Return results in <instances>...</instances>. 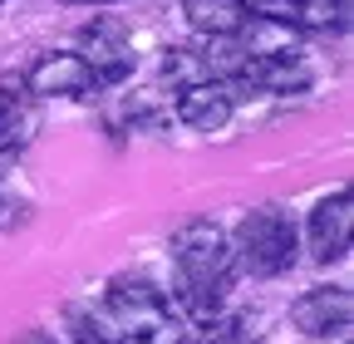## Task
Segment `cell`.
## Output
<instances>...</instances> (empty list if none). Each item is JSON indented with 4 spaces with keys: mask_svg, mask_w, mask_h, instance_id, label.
Listing matches in <instances>:
<instances>
[{
    "mask_svg": "<svg viewBox=\"0 0 354 344\" xmlns=\"http://www.w3.org/2000/svg\"><path fill=\"white\" fill-rule=\"evenodd\" d=\"M232 241L216 222L192 217L172 231V271H177V300L183 315L197 325H212L221 310V295L232 285Z\"/></svg>",
    "mask_w": 354,
    "mask_h": 344,
    "instance_id": "1",
    "label": "cell"
},
{
    "mask_svg": "<svg viewBox=\"0 0 354 344\" xmlns=\"http://www.w3.org/2000/svg\"><path fill=\"white\" fill-rule=\"evenodd\" d=\"M109 320L133 344H187V315L143 276H113L109 280Z\"/></svg>",
    "mask_w": 354,
    "mask_h": 344,
    "instance_id": "2",
    "label": "cell"
},
{
    "mask_svg": "<svg viewBox=\"0 0 354 344\" xmlns=\"http://www.w3.org/2000/svg\"><path fill=\"white\" fill-rule=\"evenodd\" d=\"M295 251H300V231H295V222L286 217V211H276V207H256V211H246V217L236 222L232 256H241V266L251 276H266V280L286 276L295 266Z\"/></svg>",
    "mask_w": 354,
    "mask_h": 344,
    "instance_id": "3",
    "label": "cell"
},
{
    "mask_svg": "<svg viewBox=\"0 0 354 344\" xmlns=\"http://www.w3.org/2000/svg\"><path fill=\"white\" fill-rule=\"evenodd\" d=\"M221 69L227 79H236L241 89H261V94H300L310 84V69L300 55L286 50H261V55H241V59H216L207 64V74Z\"/></svg>",
    "mask_w": 354,
    "mask_h": 344,
    "instance_id": "4",
    "label": "cell"
},
{
    "mask_svg": "<svg viewBox=\"0 0 354 344\" xmlns=\"http://www.w3.org/2000/svg\"><path fill=\"white\" fill-rule=\"evenodd\" d=\"M79 45H84V64L94 69L99 89L123 84V79L133 74V64H138V55H133V45H128V30H123L118 20H109V15L88 20V25L79 30Z\"/></svg>",
    "mask_w": 354,
    "mask_h": 344,
    "instance_id": "5",
    "label": "cell"
},
{
    "mask_svg": "<svg viewBox=\"0 0 354 344\" xmlns=\"http://www.w3.org/2000/svg\"><path fill=\"white\" fill-rule=\"evenodd\" d=\"M25 89L35 99H88V94L99 89V79H94V69L84 64V55L50 50V55H39L25 69Z\"/></svg>",
    "mask_w": 354,
    "mask_h": 344,
    "instance_id": "6",
    "label": "cell"
},
{
    "mask_svg": "<svg viewBox=\"0 0 354 344\" xmlns=\"http://www.w3.org/2000/svg\"><path fill=\"white\" fill-rule=\"evenodd\" d=\"M349 315H354V300L344 285H315L305 290L295 305H290V325L310 339H330V334H344L349 329Z\"/></svg>",
    "mask_w": 354,
    "mask_h": 344,
    "instance_id": "7",
    "label": "cell"
},
{
    "mask_svg": "<svg viewBox=\"0 0 354 344\" xmlns=\"http://www.w3.org/2000/svg\"><path fill=\"white\" fill-rule=\"evenodd\" d=\"M349 227H354L349 187H335L330 197L315 202V211H310V256H315L320 266L344 261L349 256Z\"/></svg>",
    "mask_w": 354,
    "mask_h": 344,
    "instance_id": "8",
    "label": "cell"
},
{
    "mask_svg": "<svg viewBox=\"0 0 354 344\" xmlns=\"http://www.w3.org/2000/svg\"><path fill=\"white\" fill-rule=\"evenodd\" d=\"M246 10L290 30H344V0H246Z\"/></svg>",
    "mask_w": 354,
    "mask_h": 344,
    "instance_id": "9",
    "label": "cell"
},
{
    "mask_svg": "<svg viewBox=\"0 0 354 344\" xmlns=\"http://www.w3.org/2000/svg\"><path fill=\"white\" fill-rule=\"evenodd\" d=\"M232 108H236L232 89L221 79H197L177 94V118L187 128H197V133H221V128L232 123Z\"/></svg>",
    "mask_w": 354,
    "mask_h": 344,
    "instance_id": "10",
    "label": "cell"
},
{
    "mask_svg": "<svg viewBox=\"0 0 354 344\" xmlns=\"http://www.w3.org/2000/svg\"><path fill=\"white\" fill-rule=\"evenodd\" d=\"M183 15L197 35L207 39H236L246 25H251V10L246 0H183Z\"/></svg>",
    "mask_w": 354,
    "mask_h": 344,
    "instance_id": "11",
    "label": "cell"
},
{
    "mask_svg": "<svg viewBox=\"0 0 354 344\" xmlns=\"http://www.w3.org/2000/svg\"><path fill=\"white\" fill-rule=\"evenodd\" d=\"M30 128H35V118L25 113V104L15 94H0V157H10L15 148H25Z\"/></svg>",
    "mask_w": 354,
    "mask_h": 344,
    "instance_id": "12",
    "label": "cell"
},
{
    "mask_svg": "<svg viewBox=\"0 0 354 344\" xmlns=\"http://www.w3.org/2000/svg\"><path fill=\"white\" fill-rule=\"evenodd\" d=\"M69 334H74V344H133L113 320L88 315V310H69Z\"/></svg>",
    "mask_w": 354,
    "mask_h": 344,
    "instance_id": "13",
    "label": "cell"
},
{
    "mask_svg": "<svg viewBox=\"0 0 354 344\" xmlns=\"http://www.w3.org/2000/svg\"><path fill=\"white\" fill-rule=\"evenodd\" d=\"M15 344H55V334H50V329H25Z\"/></svg>",
    "mask_w": 354,
    "mask_h": 344,
    "instance_id": "14",
    "label": "cell"
},
{
    "mask_svg": "<svg viewBox=\"0 0 354 344\" xmlns=\"http://www.w3.org/2000/svg\"><path fill=\"white\" fill-rule=\"evenodd\" d=\"M64 6H118V0H64Z\"/></svg>",
    "mask_w": 354,
    "mask_h": 344,
    "instance_id": "15",
    "label": "cell"
},
{
    "mask_svg": "<svg viewBox=\"0 0 354 344\" xmlns=\"http://www.w3.org/2000/svg\"><path fill=\"white\" fill-rule=\"evenodd\" d=\"M0 10H6V0H0Z\"/></svg>",
    "mask_w": 354,
    "mask_h": 344,
    "instance_id": "16",
    "label": "cell"
},
{
    "mask_svg": "<svg viewBox=\"0 0 354 344\" xmlns=\"http://www.w3.org/2000/svg\"><path fill=\"white\" fill-rule=\"evenodd\" d=\"M0 211H6V202H0Z\"/></svg>",
    "mask_w": 354,
    "mask_h": 344,
    "instance_id": "17",
    "label": "cell"
}]
</instances>
